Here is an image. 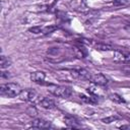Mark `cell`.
<instances>
[{
  "mask_svg": "<svg viewBox=\"0 0 130 130\" xmlns=\"http://www.w3.org/2000/svg\"><path fill=\"white\" fill-rule=\"evenodd\" d=\"M9 76V74H8V72H2L1 73V77L2 78H5V77H8Z\"/></svg>",
  "mask_w": 130,
  "mask_h": 130,
  "instance_id": "cell-20",
  "label": "cell"
},
{
  "mask_svg": "<svg viewBox=\"0 0 130 130\" xmlns=\"http://www.w3.org/2000/svg\"><path fill=\"white\" fill-rule=\"evenodd\" d=\"M40 105H41L44 109H48V110L55 108V103H54V101L51 100V99H48V98H44L43 100H41V101H40Z\"/></svg>",
  "mask_w": 130,
  "mask_h": 130,
  "instance_id": "cell-7",
  "label": "cell"
},
{
  "mask_svg": "<svg viewBox=\"0 0 130 130\" xmlns=\"http://www.w3.org/2000/svg\"><path fill=\"white\" fill-rule=\"evenodd\" d=\"M31 126L34 128H49L51 126L50 122L43 120V119H35L31 122Z\"/></svg>",
  "mask_w": 130,
  "mask_h": 130,
  "instance_id": "cell-6",
  "label": "cell"
},
{
  "mask_svg": "<svg viewBox=\"0 0 130 130\" xmlns=\"http://www.w3.org/2000/svg\"><path fill=\"white\" fill-rule=\"evenodd\" d=\"M114 59L116 61H121V62H125V61H129L130 60V56L125 54V53H122V52H118L116 51L115 52V56H114Z\"/></svg>",
  "mask_w": 130,
  "mask_h": 130,
  "instance_id": "cell-9",
  "label": "cell"
},
{
  "mask_svg": "<svg viewBox=\"0 0 130 130\" xmlns=\"http://www.w3.org/2000/svg\"><path fill=\"white\" fill-rule=\"evenodd\" d=\"M45 77H46V74H45V72H43V71H36V72H32V73L30 74V79H31V81L37 82V83L43 82L44 79H45Z\"/></svg>",
  "mask_w": 130,
  "mask_h": 130,
  "instance_id": "cell-5",
  "label": "cell"
},
{
  "mask_svg": "<svg viewBox=\"0 0 130 130\" xmlns=\"http://www.w3.org/2000/svg\"><path fill=\"white\" fill-rule=\"evenodd\" d=\"M65 122L69 127H72V128L77 127V122L73 118H65Z\"/></svg>",
  "mask_w": 130,
  "mask_h": 130,
  "instance_id": "cell-12",
  "label": "cell"
},
{
  "mask_svg": "<svg viewBox=\"0 0 130 130\" xmlns=\"http://www.w3.org/2000/svg\"><path fill=\"white\" fill-rule=\"evenodd\" d=\"M76 50V55L78 56V58H84V56L86 55V52L82 49V48H80V47H77V48H75Z\"/></svg>",
  "mask_w": 130,
  "mask_h": 130,
  "instance_id": "cell-14",
  "label": "cell"
},
{
  "mask_svg": "<svg viewBox=\"0 0 130 130\" xmlns=\"http://www.w3.org/2000/svg\"><path fill=\"white\" fill-rule=\"evenodd\" d=\"M0 64H1V68L4 69V68L10 66L11 60H10L9 58H6L5 56H1V63H0Z\"/></svg>",
  "mask_w": 130,
  "mask_h": 130,
  "instance_id": "cell-10",
  "label": "cell"
},
{
  "mask_svg": "<svg viewBox=\"0 0 130 130\" xmlns=\"http://www.w3.org/2000/svg\"><path fill=\"white\" fill-rule=\"evenodd\" d=\"M91 73L86 69H78V79L82 80H90L91 79Z\"/></svg>",
  "mask_w": 130,
  "mask_h": 130,
  "instance_id": "cell-8",
  "label": "cell"
},
{
  "mask_svg": "<svg viewBox=\"0 0 130 130\" xmlns=\"http://www.w3.org/2000/svg\"><path fill=\"white\" fill-rule=\"evenodd\" d=\"M130 2V0H114L113 4L115 6H120V5H126Z\"/></svg>",
  "mask_w": 130,
  "mask_h": 130,
  "instance_id": "cell-17",
  "label": "cell"
},
{
  "mask_svg": "<svg viewBox=\"0 0 130 130\" xmlns=\"http://www.w3.org/2000/svg\"><path fill=\"white\" fill-rule=\"evenodd\" d=\"M120 129H130V125H123L120 127Z\"/></svg>",
  "mask_w": 130,
  "mask_h": 130,
  "instance_id": "cell-21",
  "label": "cell"
},
{
  "mask_svg": "<svg viewBox=\"0 0 130 130\" xmlns=\"http://www.w3.org/2000/svg\"><path fill=\"white\" fill-rule=\"evenodd\" d=\"M21 90L22 89L19 86V84L13 83V82L1 85V94L7 98H14L16 95H19Z\"/></svg>",
  "mask_w": 130,
  "mask_h": 130,
  "instance_id": "cell-1",
  "label": "cell"
},
{
  "mask_svg": "<svg viewBox=\"0 0 130 130\" xmlns=\"http://www.w3.org/2000/svg\"><path fill=\"white\" fill-rule=\"evenodd\" d=\"M95 48H96L98 50H101V51H110V50L113 49L112 46H110V45H106V44H102V43L96 44V45H95Z\"/></svg>",
  "mask_w": 130,
  "mask_h": 130,
  "instance_id": "cell-11",
  "label": "cell"
},
{
  "mask_svg": "<svg viewBox=\"0 0 130 130\" xmlns=\"http://www.w3.org/2000/svg\"><path fill=\"white\" fill-rule=\"evenodd\" d=\"M94 84H98V85H106L109 81H108V78L102 74V73H96L94 75L91 76V79H90Z\"/></svg>",
  "mask_w": 130,
  "mask_h": 130,
  "instance_id": "cell-4",
  "label": "cell"
},
{
  "mask_svg": "<svg viewBox=\"0 0 130 130\" xmlns=\"http://www.w3.org/2000/svg\"><path fill=\"white\" fill-rule=\"evenodd\" d=\"M110 99H111L113 102H116V103H124V102H125V101H124L119 94H117V93L111 94V95H110Z\"/></svg>",
  "mask_w": 130,
  "mask_h": 130,
  "instance_id": "cell-13",
  "label": "cell"
},
{
  "mask_svg": "<svg viewBox=\"0 0 130 130\" xmlns=\"http://www.w3.org/2000/svg\"><path fill=\"white\" fill-rule=\"evenodd\" d=\"M55 29H56V26L50 25V26H47V27H45V28L43 29V34H44V35H48V34H51L52 31H54Z\"/></svg>",
  "mask_w": 130,
  "mask_h": 130,
  "instance_id": "cell-15",
  "label": "cell"
},
{
  "mask_svg": "<svg viewBox=\"0 0 130 130\" xmlns=\"http://www.w3.org/2000/svg\"><path fill=\"white\" fill-rule=\"evenodd\" d=\"M28 31H30L32 34H40L42 31V27L41 26H32L28 29Z\"/></svg>",
  "mask_w": 130,
  "mask_h": 130,
  "instance_id": "cell-18",
  "label": "cell"
},
{
  "mask_svg": "<svg viewBox=\"0 0 130 130\" xmlns=\"http://www.w3.org/2000/svg\"><path fill=\"white\" fill-rule=\"evenodd\" d=\"M36 96H37V91L34 90V89H31V88H25V89H22L21 92L19 93V98H20V100L25 101V102L32 101Z\"/></svg>",
  "mask_w": 130,
  "mask_h": 130,
  "instance_id": "cell-3",
  "label": "cell"
},
{
  "mask_svg": "<svg viewBox=\"0 0 130 130\" xmlns=\"http://www.w3.org/2000/svg\"><path fill=\"white\" fill-rule=\"evenodd\" d=\"M117 119H118L117 116H111V117L104 118V119L102 120V122H104V123H106V124H109V123H111V122H114V121L117 120Z\"/></svg>",
  "mask_w": 130,
  "mask_h": 130,
  "instance_id": "cell-16",
  "label": "cell"
},
{
  "mask_svg": "<svg viewBox=\"0 0 130 130\" xmlns=\"http://www.w3.org/2000/svg\"><path fill=\"white\" fill-rule=\"evenodd\" d=\"M27 113H28V115H30V116H36V115H37V111H36V109H35L34 107H29V108L27 109Z\"/></svg>",
  "mask_w": 130,
  "mask_h": 130,
  "instance_id": "cell-19",
  "label": "cell"
},
{
  "mask_svg": "<svg viewBox=\"0 0 130 130\" xmlns=\"http://www.w3.org/2000/svg\"><path fill=\"white\" fill-rule=\"evenodd\" d=\"M50 91L56 95V96H59V98H63V99H66V98H69L70 94H71V88L68 87V86H62V85H58V86H53Z\"/></svg>",
  "mask_w": 130,
  "mask_h": 130,
  "instance_id": "cell-2",
  "label": "cell"
}]
</instances>
